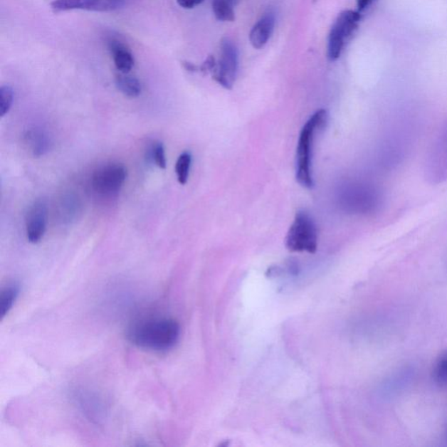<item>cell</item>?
<instances>
[{
	"mask_svg": "<svg viewBox=\"0 0 447 447\" xmlns=\"http://www.w3.org/2000/svg\"><path fill=\"white\" fill-rule=\"evenodd\" d=\"M180 334L179 323L175 320L156 318L135 323L127 331V338L138 348L163 352L174 348Z\"/></svg>",
	"mask_w": 447,
	"mask_h": 447,
	"instance_id": "6da1fadb",
	"label": "cell"
},
{
	"mask_svg": "<svg viewBox=\"0 0 447 447\" xmlns=\"http://www.w3.org/2000/svg\"><path fill=\"white\" fill-rule=\"evenodd\" d=\"M327 122V112L320 110L310 119L300 130L296 149V180L300 186L311 189L314 186L311 172L312 146L315 132L325 128Z\"/></svg>",
	"mask_w": 447,
	"mask_h": 447,
	"instance_id": "7a4b0ae2",
	"label": "cell"
},
{
	"mask_svg": "<svg viewBox=\"0 0 447 447\" xmlns=\"http://www.w3.org/2000/svg\"><path fill=\"white\" fill-rule=\"evenodd\" d=\"M286 248L293 253H315L318 246L317 226L306 211L296 214L286 236Z\"/></svg>",
	"mask_w": 447,
	"mask_h": 447,
	"instance_id": "3957f363",
	"label": "cell"
},
{
	"mask_svg": "<svg viewBox=\"0 0 447 447\" xmlns=\"http://www.w3.org/2000/svg\"><path fill=\"white\" fill-rule=\"evenodd\" d=\"M361 18L358 11L348 10L339 14L327 38V59L335 61L340 57L346 41L356 32Z\"/></svg>",
	"mask_w": 447,
	"mask_h": 447,
	"instance_id": "277c9868",
	"label": "cell"
},
{
	"mask_svg": "<svg viewBox=\"0 0 447 447\" xmlns=\"http://www.w3.org/2000/svg\"><path fill=\"white\" fill-rule=\"evenodd\" d=\"M128 176L125 165L119 163H109L96 169L92 175V188L102 196H112L121 191Z\"/></svg>",
	"mask_w": 447,
	"mask_h": 447,
	"instance_id": "5b68a950",
	"label": "cell"
},
{
	"mask_svg": "<svg viewBox=\"0 0 447 447\" xmlns=\"http://www.w3.org/2000/svg\"><path fill=\"white\" fill-rule=\"evenodd\" d=\"M238 57L236 46L228 38H224L221 43V59L214 72L215 82L226 90H232L238 73Z\"/></svg>",
	"mask_w": 447,
	"mask_h": 447,
	"instance_id": "8992f818",
	"label": "cell"
},
{
	"mask_svg": "<svg viewBox=\"0 0 447 447\" xmlns=\"http://www.w3.org/2000/svg\"><path fill=\"white\" fill-rule=\"evenodd\" d=\"M125 0H53L50 6L55 13L82 10L95 13H112L121 9Z\"/></svg>",
	"mask_w": 447,
	"mask_h": 447,
	"instance_id": "52a82bcc",
	"label": "cell"
},
{
	"mask_svg": "<svg viewBox=\"0 0 447 447\" xmlns=\"http://www.w3.org/2000/svg\"><path fill=\"white\" fill-rule=\"evenodd\" d=\"M48 218V205L45 200H36L29 207L26 219V232L32 244H37L43 238L47 231Z\"/></svg>",
	"mask_w": 447,
	"mask_h": 447,
	"instance_id": "ba28073f",
	"label": "cell"
},
{
	"mask_svg": "<svg viewBox=\"0 0 447 447\" xmlns=\"http://www.w3.org/2000/svg\"><path fill=\"white\" fill-rule=\"evenodd\" d=\"M275 16L268 13L261 17L250 32L249 40L254 48L261 49L268 43L275 30Z\"/></svg>",
	"mask_w": 447,
	"mask_h": 447,
	"instance_id": "9c48e42d",
	"label": "cell"
},
{
	"mask_svg": "<svg viewBox=\"0 0 447 447\" xmlns=\"http://www.w3.org/2000/svg\"><path fill=\"white\" fill-rule=\"evenodd\" d=\"M107 46H109L115 68L121 74H129L135 65L132 53L127 48L126 45L117 38H111Z\"/></svg>",
	"mask_w": 447,
	"mask_h": 447,
	"instance_id": "30bf717a",
	"label": "cell"
},
{
	"mask_svg": "<svg viewBox=\"0 0 447 447\" xmlns=\"http://www.w3.org/2000/svg\"><path fill=\"white\" fill-rule=\"evenodd\" d=\"M115 86L123 95L130 98H138L142 93V85L136 77L121 74L115 78Z\"/></svg>",
	"mask_w": 447,
	"mask_h": 447,
	"instance_id": "8fae6325",
	"label": "cell"
},
{
	"mask_svg": "<svg viewBox=\"0 0 447 447\" xmlns=\"http://www.w3.org/2000/svg\"><path fill=\"white\" fill-rule=\"evenodd\" d=\"M240 0H214V16L219 21L233 22L235 19L234 7Z\"/></svg>",
	"mask_w": 447,
	"mask_h": 447,
	"instance_id": "7c38bea8",
	"label": "cell"
},
{
	"mask_svg": "<svg viewBox=\"0 0 447 447\" xmlns=\"http://www.w3.org/2000/svg\"><path fill=\"white\" fill-rule=\"evenodd\" d=\"M19 294V287L17 284H11L6 287L0 294V317L5 318L13 308Z\"/></svg>",
	"mask_w": 447,
	"mask_h": 447,
	"instance_id": "4fadbf2b",
	"label": "cell"
},
{
	"mask_svg": "<svg viewBox=\"0 0 447 447\" xmlns=\"http://www.w3.org/2000/svg\"><path fill=\"white\" fill-rule=\"evenodd\" d=\"M146 159L161 169H165L167 167V155L163 142H156L149 146L147 150Z\"/></svg>",
	"mask_w": 447,
	"mask_h": 447,
	"instance_id": "5bb4252c",
	"label": "cell"
},
{
	"mask_svg": "<svg viewBox=\"0 0 447 447\" xmlns=\"http://www.w3.org/2000/svg\"><path fill=\"white\" fill-rule=\"evenodd\" d=\"M192 157L191 154L184 152L179 157L177 160L175 172L177 181L180 184L184 186L186 184L189 175H190V169L191 165Z\"/></svg>",
	"mask_w": 447,
	"mask_h": 447,
	"instance_id": "9a60e30c",
	"label": "cell"
},
{
	"mask_svg": "<svg viewBox=\"0 0 447 447\" xmlns=\"http://www.w3.org/2000/svg\"><path fill=\"white\" fill-rule=\"evenodd\" d=\"M30 141L34 156H43L45 153L48 152L50 141L43 131L36 130L31 132Z\"/></svg>",
	"mask_w": 447,
	"mask_h": 447,
	"instance_id": "2e32d148",
	"label": "cell"
},
{
	"mask_svg": "<svg viewBox=\"0 0 447 447\" xmlns=\"http://www.w3.org/2000/svg\"><path fill=\"white\" fill-rule=\"evenodd\" d=\"M14 92L9 85H4L0 88V117H4L9 113L14 104Z\"/></svg>",
	"mask_w": 447,
	"mask_h": 447,
	"instance_id": "e0dca14e",
	"label": "cell"
},
{
	"mask_svg": "<svg viewBox=\"0 0 447 447\" xmlns=\"http://www.w3.org/2000/svg\"><path fill=\"white\" fill-rule=\"evenodd\" d=\"M433 379L441 386H447V352L439 357L435 364Z\"/></svg>",
	"mask_w": 447,
	"mask_h": 447,
	"instance_id": "ac0fdd59",
	"label": "cell"
},
{
	"mask_svg": "<svg viewBox=\"0 0 447 447\" xmlns=\"http://www.w3.org/2000/svg\"><path fill=\"white\" fill-rule=\"evenodd\" d=\"M216 68H217V63H216L215 58L210 56L207 57L201 65H199V72L203 73L204 75H213Z\"/></svg>",
	"mask_w": 447,
	"mask_h": 447,
	"instance_id": "d6986e66",
	"label": "cell"
},
{
	"mask_svg": "<svg viewBox=\"0 0 447 447\" xmlns=\"http://www.w3.org/2000/svg\"><path fill=\"white\" fill-rule=\"evenodd\" d=\"M177 4L184 9H192L204 2V0H177Z\"/></svg>",
	"mask_w": 447,
	"mask_h": 447,
	"instance_id": "ffe728a7",
	"label": "cell"
},
{
	"mask_svg": "<svg viewBox=\"0 0 447 447\" xmlns=\"http://www.w3.org/2000/svg\"><path fill=\"white\" fill-rule=\"evenodd\" d=\"M372 2L373 0H357V11L362 13V11L367 9Z\"/></svg>",
	"mask_w": 447,
	"mask_h": 447,
	"instance_id": "44dd1931",
	"label": "cell"
},
{
	"mask_svg": "<svg viewBox=\"0 0 447 447\" xmlns=\"http://www.w3.org/2000/svg\"><path fill=\"white\" fill-rule=\"evenodd\" d=\"M183 67L186 71L190 73L199 72V67L194 63H189V61H183Z\"/></svg>",
	"mask_w": 447,
	"mask_h": 447,
	"instance_id": "7402d4cb",
	"label": "cell"
}]
</instances>
